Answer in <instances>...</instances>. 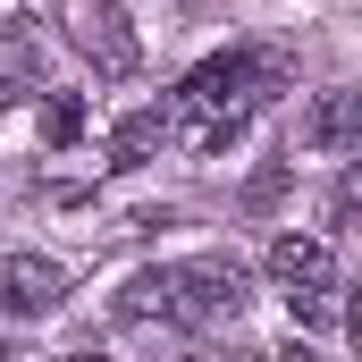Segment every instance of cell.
I'll return each instance as SVG.
<instances>
[{"label": "cell", "instance_id": "cell-1", "mask_svg": "<svg viewBox=\"0 0 362 362\" xmlns=\"http://www.w3.org/2000/svg\"><path fill=\"white\" fill-rule=\"evenodd\" d=\"M278 85H286V59L278 51H219V59H202L177 85V118H185V135H194V152H228L245 135V118Z\"/></svg>", "mask_w": 362, "mask_h": 362}, {"label": "cell", "instance_id": "cell-2", "mask_svg": "<svg viewBox=\"0 0 362 362\" xmlns=\"http://www.w3.org/2000/svg\"><path fill=\"white\" fill-rule=\"evenodd\" d=\"M245 303H253V270L236 253H202V262L169 270V320H185V329H228Z\"/></svg>", "mask_w": 362, "mask_h": 362}, {"label": "cell", "instance_id": "cell-3", "mask_svg": "<svg viewBox=\"0 0 362 362\" xmlns=\"http://www.w3.org/2000/svg\"><path fill=\"white\" fill-rule=\"evenodd\" d=\"M59 295H68V270L51 253H8L0 262V312L8 320H42V312H59Z\"/></svg>", "mask_w": 362, "mask_h": 362}, {"label": "cell", "instance_id": "cell-4", "mask_svg": "<svg viewBox=\"0 0 362 362\" xmlns=\"http://www.w3.org/2000/svg\"><path fill=\"white\" fill-rule=\"evenodd\" d=\"M76 51H85L101 76H135V68H144V42H135V25H127V8H118V0H93V8H85Z\"/></svg>", "mask_w": 362, "mask_h": 362}, {"label": "cell", "instance_id": "cell-5", "mask_svg": "<svg viewBox=\"0 0 362 362\" xmlns=\"http://www.w3.org/2000/svg\"><path fill=\"white\" fill-rule=\"evenodd\" d=\"M354 135H362V101H354V93H320V101L303 110V127H295V144L320 152V160H346Z\"/></svg>", "mask_w": 362, "mask_h": 362}, {"label": "cell", "instance_id": "cell-6", "mask_svg": "<svg viewBox=\"0 0 362 362\" xmlns=\"http://www.w3.org/2000/svg\"><path fill=\"white\" fill-rule=\"evenodd\" d=\"M329 236H312V228H286V236H270V278L278 286H329Z\"/></svg>", "mask_w": 362, "mask_h": 362}, {"label": "cell", "instance_id": "cell-7", "mask_svg": "<svg viewBox=\"0 0 362 362\" xmlns=\"http://www.w3.org/2000/svg\"><path fill=\"white\" fill-rule=\"evenodd\" d=\"M169 110H135V118H118V135H110V169H144L160 144H169Z\"/></svg>", "mask_w": 362, "mask_h": 362}, {"label": "cell", "instance_id": "cell-8", "mask_svg": "<svg viewBox=\"0 0 362 362\" xmlns=\"http://www.w3.org/2000/svg\"><path fill=\"white\" fill-rule=\"evenodd\" d=\"M118 312H127V320L169 312V270H135V278H127V295H118Z\"/></svg>", "mask_w": 362, "mask_h": 362}, {"label": "cell", "instance_id": "cell-9", "mask_svg": "<svg viewBox=\"0 0 362 362\" xmlns=\"http://www.w3.org/2000/svg\"><path fill=\"white\" fill-rule=\"evenodd\" d=\"M76 127H85V101L76 93H51L42 101V144H76Z\"/></svg>", "mask_w": 362, "mask_h": 362}, {"label": "cell", "instance_id": "cell-10", "mask_svg": "<svg viewBox=\"0 0 362 362\" xmlns=\"http://www.w3.org/2000/svg\"><path fill=\"white\" fill-rule=\"evenodd\" d=\"M177 8H194V0H177Z\"/></svg>", "mask_w": 362, "mask_h": 362}]
</instances>
